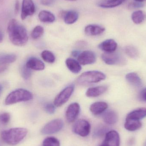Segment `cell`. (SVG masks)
I'll use <instances>...</instances> for the list:
<instances>
[{"mask_svg": "<svg viewBox=\"0 0 146 146\" xmlns=\"http://www.w3.org/2000/svg\"><path fill=\"white\" fill-rule=\"evenodd\" d=\"M8 34L11 42L16 46H24L27 43L28 36L24 26L18 21L12 19L8 25Z\"/></svg>", "mask_w": 146, "mask_h": 146, "instance_id": "6da1fadb", "label": "cell"}, {"mask_svg": "<svg viewBox=\"0 0 146 146\" xmlns=\"http://www.w3.org/2000/svg\"><path fill=\"white\" fill-rule=\"evenodd\" d=\"M27 130L24 128H15L5 130L1 133L2 140L10 145H15L21 142L26 136Z\"/></svg>", "mask_w": 146, "mask_h": 146, "instance_id": "7a4b0ae2", "label": "cell"}, {"mask_svg": "<svg viewBox=\"0 0 146 146\" xmlns=\"http://www.w3.org/2000/svg\"><path fill=\"white\" fill-rule=\"evenodd\" d=\"M106 78L104 73L97 71H88L82 74L77 78L76 82L80 85L98 83Z\"/></svg>", "mask_w": 146, "mask_h": 146, "instance_id": "3957f363", "label": "cell"}, {"mask_svg": "<svg viewBox=\"0 0 146 146\" xmlns=\"http://www.w3.org/2000/svg\"><path fill=\"white\" fill-rule=\"evenodd\" d=\"M33 98L31 92L24 89H19L10 93L5 100V104L7 105L13 104L19 102L27 101Z\"/></svg>", "mask_w": 146, "mask_h": 146, "instance_id": "277c9868", "label": "cell"}, {"mask_svg": "<svg viewBox=\"0 0 146 146\" xmlns=\"http://www.w3.org/2000/svg\"><path fill=\"white\" fill-rule=\"evenodd\" d=\"M103 61L109 65L124 66L127 63L125 57L120 53H105L101 56Z\"/></svg>", "mask_w": 146, "mask_h": 146, "instance_id": "5b68a950", "label": "cell"}, {"mask_svg": "<svg viewBox=\"0 0 146 146\" xmlns=\"http://www.w3.org/2000/svg\"><path fill=\"white\" fill-rule=\"evenodd\" d=\"M74 89V85H71L65 88L56 97L54 104L56 107H60L66 103L72 94Z\"/></svg>", "mask_w": 146, "mask_h": 146, "instance_id": "8992f818", "label": "cell"}, {"mask_svg": "<svg viewBox=\"0 0 146 146\" xmlns=\"http://www.w3.org/2000/svg\"><path fill=\"white\" fill-rule=\"evenodd\" d=\"M91 125L87 121L80 119L76 121L73 126L74 133L82 137H86L89 135Z\"/></svg>", "mask_w": 146, "mask_h": 146, "instance_id": "52a82bcc", "label": "cell"}, {"mask_svg": "<svg viewBox=\"0 0 146 146\" xmlns=\"http://www.w3.org/2000/svg\"><path fill=\"white\" fill-rule=\"evenodd\" d=\"M63 122L61 119L52 120L46 124L42 129V133L44 135H50L59 132L63 127Z\"/></svg>", "mask_w": 146, "mask_h": 146, "instance_id": "ba28073f", "label": "cell"}, {"mask_svg": "<svg viewBox=\"0 0 146 146\" xmlns=\"http://www.w3.org/2000/svg\"><path fill=\"white\" fill-rule=\"evenodd\" d=\"M35 11V4L32 0H23L21 12L22 20L25 19L28 16L33 15Z\"/></svg>", "mask_w": 146, "mask_h": 146, "instance_id": "9c48e42d", "label": "cell"}, {"mask_svg": "<svg viewBox=\"0 0 146 146\" xmlns=\"http://www.w3.org/2000/svg\"><path fill=\"white\" fill-rule=\"evenodd\" d=\"M78 62L80 65H87L94 64L96 61L95 54L90 50H85L79 54L77 57Z\"/></svg>", "mask_w": 146, "mask_h": 146, "instance_id": "30bf717a", "label": "cell"}, {"mask_svg": "<svg viewBox=\"0 0 146 146\" xmlns=\"http://www.w3.org/2000/svg\"><path fill=\"white\" fill-rule=\"evenodd\" d=\"M80 112V106L78 103H74L68 107L66 111V118L69 123L74 122Z\"/></svg>", "mask_w": 146, "mask_h": 146, "instance_id": "8fae6325", "label": "cell"}, {"mask_svg": "<svg viewBox=\"0 0 146 146\" xmlns=\"http://www.w3.org/2000/svg\"><path fill=\"white\" fill-rule=\"evenodd\" d=\"M104 143L109 146H119L120 138L119 134L115 130H111L106 134Z\"/></svg>", "mask_w": 146, "mask_h": 146, "instance_id": "7c38bea8", "label": "cell"}, {"mask_svg": "<svg viewBox=\"0 0 146 146\" xmlns=\"http://www.w3.org/2000/svg\"><path fill=\"white\" fill-rule=\"evenodd\" d=\"M117 47L116 42L112 39H107L100 44L98 46L99 48L105 53L115 52Z\"/></svg>", "mask_w": 146, "mask_h": 146, "instance_id": "4fadbf2b", "label": "cell"}, {"mask_svg": "<svg viewBox=\"0 0 146 146\" xmlns=\"http://www.w3.org/2000/svg\"><path fill=\"white\" fill-rule=\"evenodd\" d=\"M105 31V28L104 27L95 24L88 25L85 28L86 34L90 36H96L100 35Z\"/></svg>", "mask_w": 146, "mask_h": 146, "instance_id": "5bb4252c", "label": "cell"}, {"mask_svg": "<svg viewBox=\"0 0 146 146\" xmlns=\"http://www.w3.org/2000/svg\"><path fill=\"white\" fill-rule=\"evenodd\" d=\"M16 60V56L13 54L0 55V73L5 71L8 65L14 62Z\"/></svg>", "mask_w": 146, "mask_h": 146, "instance_id": "9a60e30c", "label": "cell"}, {"mask_svg": "<svg viewBox=\"0 0 146 146\" xmlns=\"http://www.w3.org/2000/svg\"><path fill=\"white\" fill-rule=\"evenodd\" d=\"M108 107V104L106 102L98 101L91 105L90 110L93 115H99L104 112Z\"/></svg>", "mask_w": 146, "mask_h": 146, "instance_id": "2e32d148", "label": "cell"}, {"mask_svg": "<svg viewBox=\"0 0 146 146\" xmlns=\"http://www.w3.org/2000/svg\"><path fill=\"white\" fill-rule=\"evenodd\" d=\"M25 66L31 70L35 71H42L45 68L44 63L41 60L34 57L28 60Z\"/></svg>", "mask_w": 146, "mask_h": 146, "instance_id": "e0dca14e", "label": "cell"}, {"mask_svg": "<svg viewBox=\"0 0 146 146\" xmlns=\"http://www.w3.org/2000/svg\"><path fill=\"white\" fill-rule=\"evenodd\" d=\"M103 118L106 123L109 125H112L116 123L118 121V115L115 111L109 110L104 113Z\"/></svg>", "mask_w": 146, "mask_h": 146, "instance_id": "ac0fdd59", "label": "cell"}, {"mask_svg": "<svg viewBox=\"0 0 146 146\" xmlns=\"http://www.w3.org/2000/svg\"><path fill=\"white\" fill-rule=\"evenodd\" d=\"M107 90V87L105 86L91 87L88 88L86 92V95L91 98H96L104 93Z\"/></svg>", "mask_w": 146, "mask_h": 146, "instance_id": "d6986e66", "label": "cell"}, {"mask_svg": "<svg viewBox=\"0 0 146 146\" xmlns=\"http://www.w3.org/2000/svg\"><path fill=\"white\" fill-rule=\"evenodd\" d=\"M79 16V13L77 11L72 10L65 12L63 14L62 17L66 24L72 25L77 21Z\"/></svg>", "mask_w": 146, "mask_h": 146, "instance_id": "ffe728a7", "label": "cell"}, {"mask_svg": "<svg viewBox=\"0 0 146 146\" xmlns=\"http://www.w3.org/2000/svg\"><path fill=\"white\" fill-rule=\"evenodd\" d=\"M146 117V108H141L137 109L129 112L127 115V119L139 120Z\"/></svg>", "mask_w": 146, "mask_h": 146, "instance_id": "44dd1931", "label": "cell"}, {"mask_svg": "<svg viewBox=\"0 0 146 146\" xmlns=\"http://www.w3.org/2000/svg\"><path fill=\"white\" fill-rule=\"evenodd\" d=\"M38 19L41 22L45 23H53L56 18L54 14L47 10H42L38 14Z\"/></svg>", "mask_w": 146, "mask_h": 146, "instance_id": "7402d4cb", "label": "cell"}, {"mask_svg": "<svg viewBox=\"0 0 146 146\" xmlns=\"http://www.w3.org/2000/svg\"><path fill=\"white\" fill-rule=\"evenodd\" d=\"M67 67L72 72L77 74L80 72L82 69L80 64L78 61L72 58H68L66 61Z\"/></svg>", "mask_w": 146, "mask_h": 146, "instance_id": "603a6c76", "label": "cell"}, {"mask_svg": "<svg viewBox=\"0 0 146 146\" xmlns=\"http://www.w3.org/2000/svg\"><path fill=\"white\" fill-rule=\"evenodd\" d=\"M142 127V123L139 120L126 119L124 127L129 131H135L139 129Z\"/></svg>", "mask_w": 146, "mask_h": 146, "instance_id": "cb8c5ba5", "label": "cell"}, {"mask_svg": "<svg viewBox=\"0 0 146 146\" xmlns=\"http://www.w3.org/2000/svg\"><path fill=\"white\" fill-rule=\"evenodd\" d=\"M126 0H104L100 2L98 4L99 7L104 8L115 7L122 4Z\"/></svg>", "mask_w": 146, "mask_h": 146, "instance_id": "d4e9b609", "label": "cell"}, {"mask_svg": "<svg viewBox=\"0 0 146 146\" xmlns=\"http://www.w3.org/2000/svg\"><path fill=\"white\" fill-rule=\"evenodd\" d=\"M126 79L129 83L135 86L139 87L142 86V82L141 79L136 73H128L126 75Z\"/></svg>", "mask_w": 146, "mask_h": 146, "instance_id": "484cf974", "label": "cell"}, {"mask_svg": "<svg viewBox=\"0 0 146 146\" xmlns=\"http://www.w3.org/2000/svg\"><path fill=\"white\" fill-rule=\"evenodd\" d=\"M146 17L145 13L141 10L135 11L131 15V18L133 22L137 25L142 23L145 19Z\"/></svg>", "mask_w": 146, "mask_h": 146, "instance_id": "4316f807", "label": "cell"}, {"mask_svg": "<svg viewBox=\"0 0 146 146\" xmlns=\"http://www.w3.org/2000/svg\"><path fill=\"white\" fill-rule=\"evenodd\" d=\"M41 56L44 61L48 63H53L55 61L54 55L49 50H44L41 54Z\"/></svg>", "mask_w": 146, "mask_h": 146, "instance_id": "83f0119b", "label": "cell"}, {"mask_svg": "<svg viewBox=\"0 0 146 146\" xmlns=\"http://www.w3.org/2000/svg\"><path fill=\"white\" fill-rule=\"evenodd\" d=\"M124 51L127 55L133 59H136L139 57V51L134 46L131 45L126 46L124 48Z\"/></svg>", "mask_w": 146, "mask_h": 146, "instance_id": "f1b7e54d", "label": "cell"}, {"mask_svg": "<svg viewBox=\"0 0 146 146\" xmlns=\"http://www.w3.org/2000/svg\"><path fill=\"white\" fill-rule=\"evenodd\" d=\"M44 33V29L41 26H37L33 30L31 36L33 39H37L41 37Z\"/></svg>", "mask_w": 146, "mask_h": 146, "instance_id": "f546056e", "label": "cell"}, {"mask_svg": "<svg viewBox=\"0 0 146 146\" xmlns=\"http://www.w3.org/2000/svg\"><path fill=\"white\" fill-rule=\"evenodd\" d=\"M43 146H60V141L54 137H48L43 142Z\"/></svg>", "mask_w": 146, "mask_h": 146, "instance_id": "4dcf8cb0", "label": "cell"}, {"mask_svg": "<svg viewBox=\"0 0 146 146\" xmlns=\"http://www.w3.org/2000/svg\"><path fill=\"white\" fill-rule=\"evenodd\" d=\"M108 130V127L104 125H100L97 127L94 131V135L96 137H102Z\"/></svg>", "mask_w": 146, "mask_h": 146, "instance_id": "1f68e13d", "label": "cell"}, {"mask_svg": "<svg viewBox=\"0 0 146 146\" xmlns=\"http://www.w3.org/2000/svg\"><path fill=\"white\" fill-rule=\"evenodd\" d=\"M10 115L9 113H2L0 114V123L2 125H6L9 122Z\"/></svg>", "mask_w": 146, "mask_h": 146, "instance_id": "d6a6232c", "label": "cell"}, {"mask_svg": "<svg viewBox=\"0 0 146 146\" xmlns=\"http://www.w3.org/2000/svg\"><path fill=\"white\" fill-rule=\"evenodd\" d=\"M55 106L51 103H47L44 105V110L48 114H53L55 112Z\"/></svg>", "mask_w": 146, "mask_h": 146, "instance_id": "836d02e7", "label": "cell"}, {"mask_svg": "<svg viewBox=\"0 0 146 146\" xmlns=\"http://www.w3.org/2000/svg\"><path fill=\"white\" fill-rule=\"evenodd\" d=\"M21 74L22 76L25 80H28L31 75V69L27 67L26 66H24L21 69Z\"/></svg>", "mask_w": 146, "mask_h": 146, "instance_id": "e575fe53", "label": "cell"}, {"mask_svg": "<svg viewBox=\"0 0 146 146\" xmlns=\"http://www.w3.org/2000/svg\"><path fill=\"white\" fill-rule=\"evenodd\" d=\"M56 0H40V3L42 5L45 6H50L55 2Z\"/></svg>", "mask_w": 146, "mask_h": 146, "instance_id": "d590c367", "label": "cell"}, {"mask_svg": "<svg viewBox=\"0 0 146 146\" xmlns=\"http://www.w3.org/2000/svg\"><path fill=\"white\" fill-rule=\"evenodd\" d=\"M143 6V4H141V3L140 2H134L129 4V8H139L140 7Z\"/></svg>", "mask_w": 146, "mask_h": 146, "instance_id": "8d00e7d4", "label": "cell"}, {"mask_svg": "<svg viewBox=\"0 0 146 146\" xmlns=\"http://www.w3.org/2000/svg\"><path fill=\"white\" fill-rule=\"evenodd\" d=\"M19 1H16L15 5V14H17L19 12Z\"/></svg>", "mask_w": 146, "mask_h": 146, "instance_id": "74e56055", "label": "cell"}, {"mask_svg": "<svg viewBox=\"0 0 146 146\" xmlns=\"http://www.w3.org/2000/svg\"><path fill=\"white\" fill-rule=\"evenodd\" d=\"M141 98L145 101H146V88L144 89L141 93Z\"/></svg>", "mask_w": 146, "mask_h": 146, "instance_id": "f35d334b", "label": "cell"}, {"mask_svg": "<svg viewBox=\"0 0 146 146\" xmlns=\"http://www.w3.org/2000/svg\"><path fill=\"white\" fill-rule=\"evenodd\" d=\"M135 140L133 138H131V139L129 140L128 142V144L129 145L131 146L133 145V144L134 143Z\"/></svg>", "mask_w": 146, "mask_h": 146, "instance_id": "ab89813d", "label": "cell"}, {"mask_svg": "<svg viewBox=\"0 0 146 146\" xmlns=\"http://www.w3.org/2000/svg\"><path fill=\"white\" fill-rule=\"evenodd\" d=\"M3 39V35L2 33L0 30V43L2 42Z\"/></svg>", "mask_w": 146, "mask_h": 146, "instance_id": "60d3db41", "label": "cell"}, {"mask_svg": "<svg viewBox=\"0 0 146 146\" xmlns=\"http://www.w3.org/2000/svg\"><path fill=\"white\" fill-rule=\"evenodd\" d=\"M135 1L136 2H138L141 3L144 1H146V0H135Z\"/></svg>", "mask_w": 146, "mask_h": 146, "instance_id": "b9f144b4", "label": "cell"}, {"mask_svg": "<svg viewBox=\"0 0 146 146\" xmlns=\"http://www.w3.org/2000/svg\"><path fill=\"white\" fill-rule=\"evenodd\" d=\"M3 90V87L1 86L0 85V95H1V93L2 91Z\"/></svg>", "mask_w": 146, "mask_h": 146, "instance_id": "7bdbcfd3", "label": "cell"}, {"mask_svg": "<svg viewBox=\"0 0 146 146\" xmlns=\"http://www.w3.org/2000/svg\"><path fill=\"white\" fill-rule=\"evenodd\" d=\"M100 146H109L108 145H107V144H106L105 143H104H104L103 144H102V145H101Z\"/></svg>", "mask_w": 146, "mask_h": 146, "instance_id": "ee69618b", "label": "cell"}, {"mask_svg": "<svg viewBox=\"0 0 146 146\" xmlns=\"http://www.w3.org/2000/svg\"><path fill=\"white\" fill-rule=\"evenodd\" d=\"M66 1H77V0H66Z\"/></svg>", "mask_w": 146, "mask_h": 146, "instance_id": "f6af8a7d", "label": "cell"}, {"mask_svg": "<svg viewBox=\"0 0 146 146\" xmlns=\"http://www.w3.org/2000/svg\"><path fill=\"white\" fill-rule=\"evenodd\" d=\"M145 146H146V141L145 143Z\"/></svg>", "mask_w": 146, "mask_h": 146, "instance_id": "bcb514c9", "label": "cell"}]
</instances>
